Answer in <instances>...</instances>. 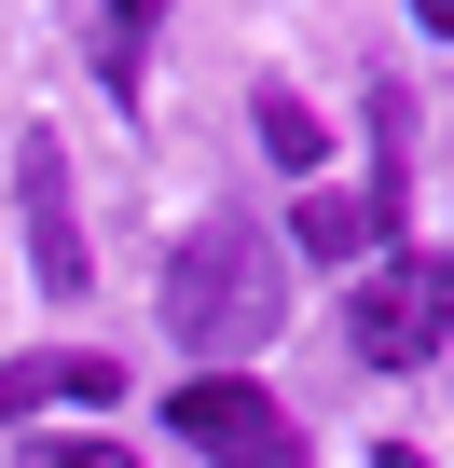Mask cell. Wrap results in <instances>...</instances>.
Listing matches in <instances>:
<instances>
[{"label":"cell","mask_w":454,"mask_h":468,"mask_svg":"<svg viewBox=\"0 0 454 468\" xmlns=\"http://www.w3.org/2000/svg\"><path fill=\"white\" fill-rule=\"evenodd\" d=\"M276 317H290V276H276V249H262V220H193L179 249H165V345L235 358V345H262Z\"/></svg>","instance_id":"6da1fadb"},{"label":"cell","mask_w":454,"mask_h":468,"mask_svg":"<svg viewBox=\"0 0 454 468\" xmlns=\"http://www.w3.org/2000/svg\"><path fill=\"white\" fill-rule=\"evenodd\" d=\"M165 441H193L206 468H317V454H303V427L276 413V386H235V372L165 386Z\"/></svg>","instance_id":"7a4b0ae2"},{"label":"cell","mask_w":454,"mask_h":468,"mask_svg":"<svg viewBox=\"0 0 454 468\" xmlns=\"http://www.w3.org/2000/svg\"><path fill=\"white\" fill-rule=\"evenodd\" d=\"M344 331H358V358H385V372L440 358V331H454V262H427V249H385V262L358 276Z\"/></svg>","instance_id":"3957f363"},{"label":"cell","mask_w":454,"mask_h":468,"mask_svg":"<svg viewBox=\"0 0 454 468\" xmlns=\"http://www.w3.org/2000/svg\"><path fill=\"white\" fill-rule=\"evenodd\" d=\"M97 399H124V358H97V345H28V358H0V427L97 413Z\"/></svg>","instance_id":"277c9868"},{"label":"cell","mask_w":454,"mask_h":468,"mask_svg":"<svg viewBox=\"0 0 454 468\" xmlns=\"http://www.w3.org/2000/svg\"><path fill=\"white\" fill-rule=\"evenodd\" d=\"M15 193H28V276H42V290H97V262H83V207H69V152H56V138L15 152Z\"/></svg>","instance_id":"5b68a950"},{"label":"cell","mask_w":454,"mask_h":468,"mask_svg":"<svg viewBox=\"0 0 454 468\" xmlns=\"http://www.w3.org/2000/svg\"><path fill=\"white\" fill-rule=\"evenodd\" d=\"M372 234L399 249V165H385L372 193H303V207H290V249H303V262H358Z\"/></svg>","instance_id":"8992f818"},{"label":"cell","mask_w":454,"mask_h":468,"mask_svg":"<svg viewBox=\"0 0 454 468\" xmlns=\"http://www.w3.org/2000/svg\"><path fill=\"white\" fill-rule=\"evenodd\" d=\"M152 15L165 0H97V83L138 111V83H152Z\"/></svg>","instance_id":"52a82bcc"},{"label":"cell","mask_w":454,"mask_h":468,"mask_svg":"<svg viewBox=\"0 0 454 468\" xmlns=\"http://www.w3.org/2000/svg\"><path fill=\"white\" fill-rule=\"evenodd\" d=\"M248 124H262V152H276V165H317V152H331V138H317V111H303V97H276V83H262V111H248Z\"/></svg>","instance_id":"ba28073f"},{"label":"cell","mask_w":454,"mask_h":468,"mask_svg":"<svg viewBox=\"0 0 454 468\" xmlns=\"http://www.w3.org/2000/svg\"><path fill=\"white\" fill-rule=\"evenodd\" d=\"M28 468H138V454H124V441H83V427H69V441L42 427V441H28Z\"/></svg>","instance_id":"9c48e42d"},{"label":"cell","mask_w":454,"mask_h":468,"mask_svg":"<svg viewBox=\"0 0 454 468\" xmlns=\"http://www.w3.org/2000/svg\"><path fill=\"white\" fill-rule=\"evenodd\" d=\"M413 28H427V42H454V0H413Z\"/></svg>","instance_id":"30bf717a"}]
</instances>
